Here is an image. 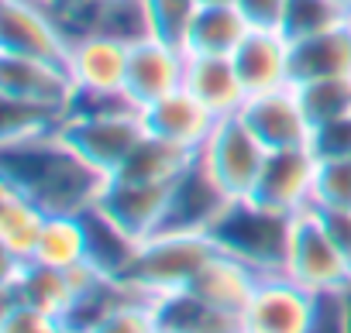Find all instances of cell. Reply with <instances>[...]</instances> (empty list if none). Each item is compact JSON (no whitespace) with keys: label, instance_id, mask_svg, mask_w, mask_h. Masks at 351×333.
Instances as JSON below:
<instances>
[{"label":"cell","instance_id":"1","mask_svg":"<svg viewBox=\"0 0 351 333\" xmlns=\"http://www.w3.org/2000/svg\"><path fill=\"white\" fill-rule=\"evenodd\" d=\"M4 148V179L32 196L45 213H86L97 207L107 176L59 134H35L18 141H0Z\"/></svg>","mask_w":351,"mask_h":333},{"label":"cell","instance_id":"2","mask_svg":"<svg viewBox=\"0 0 351 333\" xmlns=\"http://www.w3.org/2000/svg\"><path fill=\"white\" fill-rule=\"evenodd\" d=\"M214 251H217V244L210 241V234L158 230L138 244L121 282H128L134 292H141L148 299L183 292V289H190L197 271L214 258Z\"/></svg>","mask_w":351,"mask_h":333},{"label":"cell","instance_id":"3","mask_svg":"<svg viewBox=\"0 0 351 333\" xmlns=\"http://www.w3.org/2000/svg\"><path fill=\"white\" fill-rule=\"evenodd\" d=\"M289 227L293 217L272 213L255 200H234L224 210V217L210 227V241L217 244V251L248 261L255 271L276 275L286 265Z\"/></svg>","mask_w":351,"mask_h":333},{"label":"cell","instance_id":"4","mask_svg":"<svg viewBox=\"0 0 351 333\" xmlns=\"http://www.w3.org/2000/svg\"><path fill=\"white\" fill-rule=\"evenodd\" d=\"M282 275H289L317 295H341L351 285V265L337 251V244L330 241L327 227L313 210L293 217Z\"/></svg>","mask_w":351,"mask_h":333},{"label":"cell","instance_id":"5","mask_svg":"<svg viewBox=\"0 0 351 333\" xmlns=\"http://www.w3.org/2000/svg\"><path fill=\"white\" fill-rule=\"evenodd\" d=\"M320 306L324 295L303 289L289 275H262L248 306L241 309V333H310Z\"/></svg>","mask_w":351,"mask_h":333},{"label":"cell","instance_id":"6","mask_svg":"<svg viewBox=\"0 0 351 333\" xmlns=\"http://www.w3.org/2000/svg\"><path fill=\"white\" fill-rule=\"evenodd\" d=\"M200 158L210 169V176L234 200H248L252 189H255V179L262 172V165L269 158V148L255 137V131L245 124V117L234 114V117L217 120V127L210 131V137L200 148Z\"/></svg>","mask_w":351,"mask_h":333},{"label":"cell","instance_id":"7","mask_svg":"<svg viewBox=\"0 0 351 333\" xmlns=\"http://www.w3.org/2000/svg\"><path fill=\"white\" fill-rule=\"evenodd\" d=\"M0 52L66 66L69 35L49 0H0Z\"/></svg>","mask_w":351,"mask_h":333},{"label":"cell","instance_id":"8","mask_svg":"<svg viewBox=\"0 0 351 333\" xmlns=\"http://www.w3.org/2000/svg\"><path fill=\"white\" fill-rule=\"evenodd\" d=\"M97 278H104V271H97L93 265H80V268H52L42 261L8 265L4 268V299H18V302H28L35 309L69 316L76 299Z\"/></svg>","mask_w":351,"mask_h":333},{"label":"cell","instance_id":"9","mask_svg":"<svg viewBox=\"0 0 351 333\" xmlns=\"http://www.w3.org/2000/svg\"><path fill=\"white\" fill-rule=\"evenodd\" d=\"M313 176H317V155L310 148L269 151L248 200H255L272 213L300 217L313 203Z\"/></svg>","mask_w":351,"mask_h":333},{"label":"cell","instance_id":"10","mask_svg":"<svg viewBox=\"0 0 351 333\" xmlns=\"http://www.w3.org/2000/svg\"><path fill=\"white\" fill-rule=\"evenodd\" d=\"M234 203V196L210 176L200 151L186 169L169 186V213L162 230H197L210 234V227L224 217V210Z\"/></svg>","mask_w":351,"mask_h":333},{"label":"cell","instance_id":"11","mask_svg":"<svg viewBox=\"0 0 351 333\" xmlns=\"http://www.w3.org/2000/svg\"><path fill=\"white\" fill-rule=\"evenodd\" d=\"M73 93L76 86L62 62L0 52V100H18L56 114H69Z\"/></svg>","mask_w":351,"mask_h":333},{"label":"cell","instance_id":"12","mask_svg":"<svg viewBox=\"0 0 351 333\" xmlns=\"http://www.w3.org/2000/svg\"><path fill=\"white\" fill-rule=\"evenodd\" d=\"M169 186L172 183H131V179L110 176L97 200V210L114 227H121L128 237L148 241L152 234H158L165 227Z\"/></svg>","mask_w":351,"mask_h":333},{"label":"cell","instance_id":"13","mask_svg":"<svg viewBox=\"0 0 351 333\" xmlns=\"http://www.w3.org/2000/svg\"><path fill=\"white\" fill-rule=\"evenodd\" d=\"M241 117L245 124L255 131V137L269 148V151H279V148H310V134H313V124L300 103V93L296 86H279V90H269V93H255L248 96V103L241 107Z\"/></svg>","mask_w":351,"mask_h":333},{"label":"cell","instance_id":"14","mask_svg":"<svg viewBox=\"0 0 351 333\" xmlns=\"http://www.w3.org/2000/svg\"><path fill=\"white\" fill-rule=\"evenodd\" d=\"M183 79H186V49H176V45L158 42V38H141L131 45L124 93L141 110L148 103L162 100L165 93L180 90Z\"/></svg>","mask_w":351,"mask_h":333},{"label":"cell","instance_id":"15","mask_svg":"<svg viewBox=\"0 0 351 333\" xmlns=\"http://www.w3.org/2000/svg\"><path fill=\"white\" fill-rule=\"evenodd\" d=\"M131 45L110 35H80L69 42L66 69L80 93H124Z\"/></svg>","mask_w":351,"mask_h":333},{"label":"cell","instance_id":"16","mask_svg":"<svg viewBox=\"0 0 351 333\" xmlns=\"http://www.w3.org/2000/svg\"><path fill=\"white\" fill-rule=\"evenodd\" d=\"M141 117H145V131L148 134L165 137V141H176V144L193 148V151H200L204 141L210 137V131L217 127V117L186 86L165 93L155 103H148L141 110Z\"/></svg>","mask_w":351,"mask_h":333},{"label":"cell","instance_id":"17","mask_svg":"<svg viewBox=\"0 0 351 333\" xmlns=\"http://www.w3.org/2000/svg\"><path fill=\"white\" fill-rule=\"evenodd\" d=\"M248 96L289 86V38L279 28H252L231 55Z\"/></svg>","mask_w":351,"mask_h":333},{"label":"cell","instance_id":"18","mask_svg":"<svg viewBox=\"0 0 351 333\" xmlns=\"http://www.w3.org/2000/svg\"><path fill=\"white\" fill-rule=\"evenodd\" d=\"M341 76H351V21L289 42L293 86L313 79H341Z\"/></svg>","mask_w":351,"mask_h":333},{"label":"cell","instance_id":"19","mask_svg":"<svg viewBox=\"0 0 351 333\" xmlns=\"http://www.w3.org/2000/svg\"><path fill=\"white\" fill-rule=\"evenodd\" d=\"M183 86L221 120L241 114L248 103V90L231 62V55H190L186 52V79Z\"/></svg>","mask_w":351,"mask_h":333},{"label":"cell","instance_id":"20","mask_svg":"<svg viewBox=\"0 0 351 333\" xmlns=\"http://www.w3.org/2000/svg\"><path fill=\"white\" fill-rule=\"evenodd\" d=\"M258 282H262V271H255L248 261H241L234 254H224V251H214V258L190 282V292L197 299H204L207 306L241 319V309L248 306Z\"/></svg>","mask_w":351,"mask_h":333},{"label":"cell","instance_id":"21","mask_svg":"<svg viewBox=\"0 0 351 333\" xmlns=\"http://www.w3.org/2000/svg\"><path fill=\"white\" fill-rule=\"evenodd\" d=\"M45 220L49 213L32 196L0 183V251H4V268L35 261V248Z\"/></svg>","mask_w":351,"mask_h":333},{"label":"cell","instance_id":"22","mask_svg":"<svg viewBox=\"0 0 351 333\" xmlns=\"http://www.w3.org/2000/svg\"><path fill=\"white\" fill-rule=\"evenodd\" d=\"M252 31L248 18L238 11V4H200L186 52L190 55H234V49Z\"/></svg>","mask_w":351,"mask_h":333},{"label":"cell","instance_id":"23","mask_svg":"<svg viewBox=\"0 0 351 333\" xmlns=\"http://www.w3.org/2000/svg\"><path fill=\"white\" fill-rule=\"evenodd\" d=\"M193 158H197L193 148H183L176 141L145 134L114 176L117 179H131V183H172Z\"/></svg>","mask_w":351,"mask_h":333},{"label":"cell","instance_id":"24","mask_svg":"<svg viewBox=\"0 0 351 333\" xmlns=\"http://www.w3.org/2000/svg\"><path fill=\"white\" fill-rule=\"evenodd\" d=\"M35 261L52 265V268L90 265V234H86L83 213H49L38 248H35Z\"/></svg>","mask_w":351,"mask_h":333},{"label":"cell","instance_id":"25","mask_svg":"<svg viewBox=\"0 0 351 333\" xmlns=\"http://www.w3.org/2000/svg\"><path fill=\"white\" fill-rule=\"evenodd\" d=\"M155 309H158V323L180 326V330H190V333H241V319L238 316L207 306L190 289L158 295Z\"/></svg>","mask_w":351,"mask_h":333},{"label":"cell","instance_id":"26","mask_svg":"<svg viewBox=\"0 0 351 333\" xmlns=\"http://www.w3.org/2000/svg\"><path fill=\"white\" fill-rule=\"evenodd\" d=\"M341 21H351V11L341 4V0H286L279 31L289 42H296V38L327 31V28H334Z\"/></svg>","mask_w":351,"mask_h":333},{"label":"cell","instance_id":"27","mask_svg":"<svg viewBox=\"0 0 351 333\" xmlns=\"http://www.w3.org/2000/svg\"><path fill=\"white\" fill-rule=\"evenodd\" d=\"M296 93H300V103H303V110H306V117H310L313 127L351 114V76L300 83Z\"/></svg>","mask_w":351,"mask_h":333},{"label":"cell","instance_id":"28","mask_svg":"<svg viewBox=\"0 0 351 333\" xmlns=\"http://www.w3.org/2000/svg\"><path fill=\"white\" fill-rule=\"evenodd\" d=\"M197 11H200V0H145L152 38L169 42L176 49H186Z\"/></svg>","mask_w":351,"mask_h":333},{"label":"cell","instance_id":"29","mask_svg":"<svg viewBox=\"0 0 351 333\" xmlns=\"http://www.w3.org/2000/svg\"><path fill=\"white\" fill-rule=\"evenodd\" d=\"M158 330V309L155 299L141 292H128L121 302H114L86 333H155Z\"/></svg>","mask_w":351,"mask_h":333},{"label":"cell","instance_id":"30","mask_svg":"<svg viewBox=\"0 0 351 333\" xmlns=\"http://www.w3.org/2000/svg\"><path fill=\"white\" fill-rule=\"evenodd\" d=\"M310 210H351V158H317Z\"/></svg>","mask_w":351,"mask_h":333},{"label":"cell","instance_id":"31","mask_svg":"<svg viewBox=\"0 0 351 333\" xmlns=\"http://www.w3.org/2000/svg\"><path fill=\"white\" fill-rule=\"evenodd\" d=\"M0 333H73L66 316L35 309L18 299H4V312H0Z\"/></svg>","mask_w":351,"mask_h":333},{"label":"cell","instance_id":"32","mask_svg":"<svg viewBox=\"0 0 351 333\" xmlns=\"http://www.w3.org/2000/svg\"><path fill=\"white\" fill-rule=\"evenodd\" d=\"M310 151L317 158H351V114L317 124L310 134Z\"/></svg>","mask_w":351,"mask_h":333},{"label":"cell","instance_id":"33","mask_svg":"<svg viewBox=\"0 0 351 333\" xmlns=\"http://www.w3.org/2000/svg\"><path fill=\"white\" fill-rule=\"evenodd\" d=\"M234 4L248 18L252 28H279L282 25L286 0H234Z\"/></svg>","mask_w":351,"mask_h":333},{"label":"cell","instance_id":"34","mask_svg":"<svg viewBox=\"0 0 351 333\" xmlns=\"http://www.w3.org/2000/svg\"><path fill=\"white\" fill-rule=\"evenodd\" d=\"M313 213L320 217V224L327 227L330 241L337 244V251L351 265V210H313Z\"/></svg>","mask_w":351,"mask_h":333},{"label":"cell","instance_id":"35","mask_svg":"<svg viewBox=\"0 0 351 333\" xmlns=\"http://www.w3.org/2000/svg\"><path fill=\"white\" fill-rule=\"evenodd\" d=\"M310 333H348V326H344V312H341V295H324V306H320L317 326H313Z\"/></svg>","mask_w":351,"mask_h":333},{"label":"cell","instance_id":"36","mask_svg":"<svg viewBox=\"0 0 351 333\" xmlns=\"http://www.w3.org/2000/svg\"><path fill=\"white\" fill-rule=\"evenodd\" d=\"M341 312H344V326H348V333H351V285L341 292Z\"/></svg>","mask_w":351,"mask_h":333},{"label":"cell","instance_id":"37","mask_svg":"<svg viewBox=\"0 0 351 333\" xmlns=\"http://www.w3.org/2000/svg\"><path fill=\"white\" fill-rule=\"evenodd\" d=\"M155 333H190V330H180V326H169V323H158Z\"/></svg>","mask_w":351,"mask_h":333},{"label":"cell","instance_id":"38","mask_svg":"<svg viewBox=\"0 0 351 333\" xmlns=\"http://www.w3.org/2000/svg\"><path fill=\"white\" fill-rule=\"evenodd\" d=\"M200 4H234V0H200Z\"/></svg>","mask_w":351,"mask_h":333},{"label":"cell","instance_id":"39","mask_svg":"<svg viewBox=\"0 0 351 333\" xmlns=\"http://www.w3.org/2000/svg\"><path fill=\"white\" fill-rule=\"evenodd\" d=\"M341 4H344V8H348V11H351V0H341Z\"/></svg>","mask_w":351,"mask_h":333}]
</instances>
